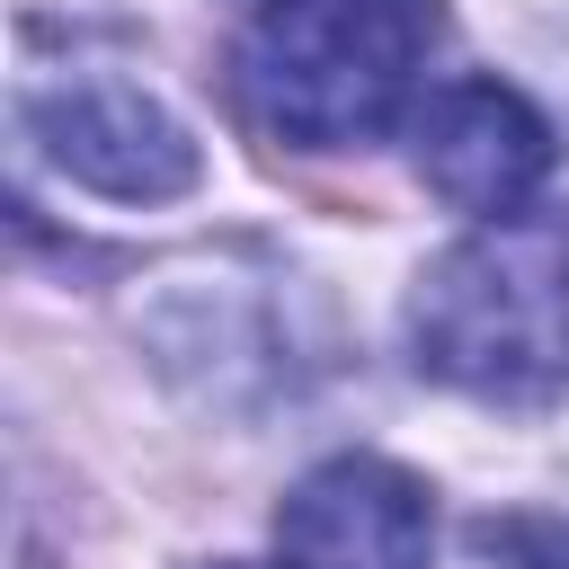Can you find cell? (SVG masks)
<instances>
[{
  "mask_svg": "<svg viewBox=\"0 0 569 569\" xmlns=\"http://www.w3.org/2000/svg\"><path fill=\"white\" fill-rule=\"evenodd\" d=\"M409 160L427 178V196H445L453 213H480V222H507L542 196L551 178V124L525 89L507 80H445L418 98L409 116Z\"/></svg>",
  "mask_w": 569,
  "mask_h": 569,
  "instance_id": "277c9868",
  "label": "cell"
},
{
  "mask_svg": "<svg viewBox=\"0 0 569 569\" xmlns=\"http://www.w3.org/2000/svg\"><path fill=\"white\" fill-rule=\"evenodd\" d=\"M436 0H249L240 107L293 151H347L418 116Z\"/></svg>",
  "mask_w": 569,
  "mask_h": 569,
  "instance_id": "7a4b0ae2",
  "label": "cell"
},
{
  "mask_svg": "<svg viewBox=\"0 0 569 569\" xmlns=\"http://www.w3.org/2000/svg\"><path fill=\"white\" fill-rule=\"evenodd\" d=\"M18 133L36 160H53L71 187L107 204H169L196 187L204 151L196 133L124 71H36L18 80Z\"/></svg>",
  "mask_w": 569,
  "mask_h": 569,
  "instance_id": "3957f363",
  "label": "cell"
},
{
  "mask_svg": "<svg viewBox=\"0 0 569 569\" xmlns=\"http://www.w3.org/2000/svg\"><path fill=\"white\" fill-rule=\"evenodd\" d=\"M222 569H258V560H222Z\"/></svg>",
  "mask_w": 569,
  "mask_h": 569,
  "instance_id": "8992f818",
  "label": "cell"
},
{
  "mask_svg": "<svg viewBox=\"0 0 569 569\" xmlns=\"http://www.w3.org/2000/svg\"><path fill=\"white\" fill-rule=\"evenodd\" d=\"M409 356L462 400L551 409L569 391V213H507L427 258Z\"/></svg>",
  "mask_w": 569,
  "mask_h": 569,
  "instance_id": "6da1fadb",
  "label": "cell"
},
{
  "mask_svg": "<svg viewBox=\"0 0 569 569\" xmlns=\"http://www.w3.org/2000/svg\"><path fill=\"white\" fill-rule=\"evenodd\" d=\"M276 551H284V569H427L436 498L418 471H400L382 453H338L284 489Z\"/></svg>",
  "mask_w": 569,
  "mask_h": 569,
  "instance_id": "5b68a950",
  "label": "cell"
}]
</instances>
